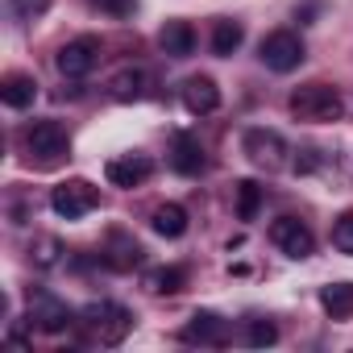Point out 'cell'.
<instances>
[{
	"instance_id": "cell-1",
	"label": "cell",
	"mask_w": 353,
	"mask_h": 353,
	"mask_svg": "<svg viewBox=\"0 0 353 353\" xmlns=\"http://www.w3.org/2000/svg\"><path fill=\"white\" fill-rule=\"evenodd\" d=\"M291 117L295 121H307V125H328V121H341L345 104L341 96L328 88V83H307V88H295L291 100H287Z\"/></svg>"
},
{
	"instance_id": "cell-2",
	"label": "cell",
	"mask_w": 353,
	"mask_h": 353,
	"mask_svg": "<svg viewBox=\"0 0 353 353\" xmlns=\"http://www.w3.org/2000/svg\"><path fill=\"white\" fill-rule=\"evenodd\" d=\"M303 42H299V34L295 30H274V34H266L262 38V46H258V59L270 67V71H279V75H287V71H295L299 63H303Z\"/></svg>"
},
{
	"instance_id": "cell-3",
	"label": "cell",
	"mask_w": 353,
	"mask_h": 353,
	"mask_svg": "<svg viewBox=\"0 0 353 353\" xmlns=\"http://www.w3.org/2000/svg\"><path fill=\"white\" fill-rule=\"evenodd\" d=\"M96 204H100V192H96L88 179H67V183H59V188L50 192V208H54L63 221H79V216H88Z\"/></svg>"
},
{
	"instance_id": "cell-4",
	"label": "cell",
	"mask_w": 353,
	"mask_h": 353,
	"mask_svg": "<svg viewBox=\"0 0 353 353\" xmlns=\"http://www.w3.org/2000/svg\"><path fill=\"white\" fill-rule=\"evenodd\" d=\"M26 150L38 158V162H59L63 154H67V129L59 125V121H34L30 129H26Z\"/></svg>"
},
{
	"instance_id": "cell-5",
	"label": "cell",
	"mask_w": 353,
	"mask_h": 353,
	"mask_svg": "<svg viewBox=\"0 0 353 353\" xmlns=\"http://www.w3.org/2000/svg\"><path fill=\"white\" fill-rule=\"evenodd\" d=\"M241 150H245V158H250L254 166L279 170V166H283V154H287V141H283V133H274V129H250V133L241 137Z\"/></svg>"
},
{
	"instance_id": "cell-6",
	"label": "cell",
	"mask_w": 353,
	"mask_h": 353,
	"mask_svg": "<svg viewBox=\"0 0 353 353\" xmlns=\"http://www.w3.org/2000/svg\"><path fill=\"white\" fill-rule=\"evenodd\" d=\"M270 241H274L287 258H312V250H316L312 229H307L303 221H295V216H279V221L270 225Z\"/></svg>"
},
{
	"instance_id": "cell-7",
	"label": "cell",
	"mask_w": 353,
	"mask_h": 353,
	"mask_svg": "<svg viewBox=\"0 0 353 353\" xmlns=\"http://www.w3.org/2000/svg\"><path fill=\"white\" fill-rule=\"evenodd\" d=\"M96 59H100V42H96V38H75V42H67V46L59 50L54 67H59L63 79H83V75L96 67Z\"/></svg>"
},
{
	"instance_id": "cell-8",
	"label": "cell",
	"mask_w": 353,
	"mask_h": 353,
	"mask_svg": "<svg viewBox=\"0 0 353 353\" xmlns=\"http://www.w3.org/2000/svg\"><path fill=\"white\" fill-rule=\"evenodd\" d=\"M179 341H188V345H225V341H229V324H225L216 312H196V316L183 324Z\"/></svg>"
},
{
	"instance_id": "cell-9",
	"label": "cell",
	"mask_w": 353,
	"mask_h": 353,
	"mask_svg": "<svg viewBox=\"0 0 353 353\" xmlns=\"http://www.w3.org/2000/svg\"><path fill=\"white\" fill-rule=\"evenodd\" d=\"M150 170H154V162L145 154H125V158H112L104 166V174H108L112 188H137V183L150 179Z\"/></svg>"
},
{
	"instance_id": "cell-10",
	"label": "cell",
	"mask_w": 353,
	"mask_h": 353,
	"mask_svg": "<svg viewBox=\"0 0 353 353\" xmlns=\"http://www.w3.org/2000/svg\"><path fill=\"white\" fill-rule=\"evenodd\" d=\"M183 104H188L192 117H208V112H216V108H221V88H216V79H208V75H192V79L183 83Z\"/></svg>"
},
{
	"instance_id": "cell-11",
	"label": "cell",
	"mask_w": 353,
	"mask_h": 353,
	"mask_svg": "<svg viewBox=\"0 0 353 353\" xmlns=\"http://www.w3.org/2000/svg\"><path fill=\"white\" fill-rule=\"evenodd\" d=\"M158 46H162V54H170V59H188V54L196 50V30H192L188 21H166V26L158 30Z\"/></svg>"
},
{
	"instance_id": "cell-12",
	"label": "cell",
	"mask_w": 353,
	"mask_h": 353,
	"mask_svg": "<svg viewBox=\"0 0 353 353\" xmlns=\"http://www.w3.org/2000/svg\"><path fill=\"white\" fill-rule=\"evenodd\" d=\"M141 258H145V250H141L133 237H125V233H108L104 262H108L112 270H133V266H141Z\"/></svg>"
},
{
	"instance_id": "cell-13",
	"label": "cell",
	"mask_w": 353,
	"mask_h": 353,
	"mask_svg": "<svg viewBox=\"0 0 353 353\" xmlns=\"http://www.w3.org/2000/svg\"><path fill=\"white\" fill-rule=\"evenodd\" d=\"M170 166L179 170V174H200V170H204V145H200V137H192V133H179V137H174Z\"/></svg>"
},
{
	"instance_id": "cell-14",
	"label": "cell",
	"mask_w": 353,
	"mask_h": 353,
	"mask_svg": "<svg viewBox=\"0 0 353 353\" xmlns=\"http://www.w3.org/2000/svg\"><path fill=\"white\" fill-rule=\"evenodd\" d=\"M75 316H71V307L63 303V299H50V295H42L38 303H34V328H42V332H63L67 324H71Z\"/></svg>"
},
{
	"instance_id": "cell-15",
	"label": "cell",
	"mask_w": 353,
	"mask_h": 353,
	"mask_svg": "<svg viewBox=\"0 0 353 353\" xmlns=\"http://www.w3.org/2000/svg\"><path fill=\"white\" fill-rule=\"evenodd\" d=\"M129 328H133V312H129V307H121V303H108L104 320L96 324L100 345H121V341L129 336Z\"/></svg>"
},
{
	"instance_id": "cell-16",
	"label": "cell",
	"mask_w": 353,
	"mask_h": 353,
	"mask_svg": "<svg viewBox=\"0 0 353 353\" xmlns=\"http://www.w3.org/2000/svg\"><path fill=\"white\" fill-rule=\"evenodd\" d=\"M188 287V270L183 266H154L145 270V291L150 295H179Z\"/></svg>"
},
{
	"instance_id": "cell-17",
	"label": "cell",
	"mask_w": 353,
	"mask_h": 353,
	"mask_svg": "<svg viewBox=\"0 0 353 353\" xmlns=\"http://www.w3.org/2000/svg\"><path fill=\"white\" fill-rule=\"evenodd\" d=\"M108 96H112V100H121V104L141 100V96H145V71H137V67L117 71V75L108 79Z\"/></svg>"
},
{
	"instance_id": "cell-18",
	"label": "cell",
	"mask_w": 353,
	"mask_h": 353,
	"mask_svg": "<svg viewBox=\"0 0 353 353\" xmlns=\"http://www.w3.org/2000/svg\"><path fill=\"white\" fill-rule=\"evenodd\" d=\"M34 96H38V83H34V75H5V83H0V100H5L9 108H30L34 104Z\"/></svg>"
},
{
	"instance_id": "cell-19",
	"label": "cell",
	"mask_w": 353,
	"mask_h": 353,
	"mask_svg": "<svg viewBox=\"0 0 353 353\" xmlns=\"http://www.w3.org/2000/svg\"><path fill=\"white\" fill-rule=\"evenodd\" d=\"M150 225H154L158 237H183L188 233V208L183 204H158Z\"/></svg>"
},
{
	"instance_id": "cell-20",
	"label": "cell",
	"mask_w": 353,
	"mask_h": 353,
	"mask_svg": "<svg viewBox=\"0 0 353 353\" xmlns=\"http://www.w3.org/2000/svg\"><path fill=\"white\" fill-rule=\"evenodd\" d=\"M320 307H324L332 320L353 316V283H328V287L320 291Z\"/></svg>"
},
{
	"instance_id": "cell-21",
	"label": "cell",
	"mask_w": 353,
	"mask_h": 353,
	"mask_svg": "<svg viewBox=\"0 0 353 353\" xmlns=\"http://www.w3.org/2000/svg\"><path fill=\"white\" fill-rule=\"evenodd\" d=\"M245 42V30H241V21H216L212 26V54H221V59H229L237 46Z\"/></svg>"
},
{
	"instance_id": "cell-22",
	"label": "cell",
	"mask_w": 353,
	"mask_h": 353,
	"mask_svg": "<svg viewBox=\"0 0 353 353\" xmlns=\"http://www.w3.org/2000/svg\"><path fill=\"white\" fill-rule=\"evenodd\" d=\"M233 192H237V216H241V221H254V216H258V208H262V200H266L262 183H254V179H241Z\"/></svg>"
},
{
	"instance_id": "cell-23",
	"label": "cell",
	"mask_w": 353,
	"mask_h": 353,
	"mask_svg": "<svg viewBox=\"0 0 353 353\" xmlns=\"http://www.w3.org/2000/svg\"><path fill=\"white\" fill-rule=\"evenodd\" d=\"M30 258H34L38 270H50V266H59V258H63V241H59V237H38L34 250H30Z\"/></svg>"
},
{
	"instance_id": "cell-24",
	"label": "cell",
	"mask_w": 353,
	"mask_h": 353,
	"mask_svg": "<svg viewBox=\"0 0 353 353\" xmlns=\"http://www.w3.org/2000/svg\"><path fill=\"white\" fill-rule=\"evenodd\" d=\"M279 341V328H274V320H250L245 324V345H254V349H266V345H274Z\"/></svg>"
},
{
	"instance_id": "cell-25",
	"label": "cell",
	"mask_w": 353,
	"mask_h": 353,
	"mask_svg": "<svg viewBox=\"0 0 353 353\" xmlns=\"http://www.w3.org/2000/svg\"><path fill=\"white\" fill-rule=\"evenodd\" d=\"M332 245L341 254H353V212H341L336 225H332Z\"/></svg>"
},
{
	"instance_id": "cell-26",
	"label": "cell",
	"mask_w": 353,
	"mask_h": 353,
	"mask_svg": "<svg viewBox=\"0 0 353 353\" xmlns=\"http://www.w3.org/2000/svg\"><path fill=\"white\" fill-rule=\"evenodd\" d=\"M50 9V0H9V13L17 17V21H34V17H42Z\"/></svg>"
},
{
	"instance_id": "cell-27",
	"label": "cell",
	"mask_w": 353,
	"mask_h": 353,
	"mask_svg": "<svg viewBox=\"0 0 353 353\" xmlns=\"http://www.w3.org/2000/svg\"><path fill=\"white\" fill-rule=\"evenodd\" d=\"M88 5L100 9V13H108V17H133L137 0H88Z\"/></svg>"
},
{
	"instance_id": "cell-28",
	"label": "cell",
	"mask_w": 353,
	"mask_h": 353,
	"mask_svg": "<svg viewBox=\"0 0 353 353\" xmlns=\"http://www.w3.org/2000/svg\"><path fill=\"white\" fill-rule=\"evenodd\" d=\"M316 162H320V158H316V150H303V158L295 162V170H299V174H307V170H316Z\"/></svg>"
}]
</instances>
